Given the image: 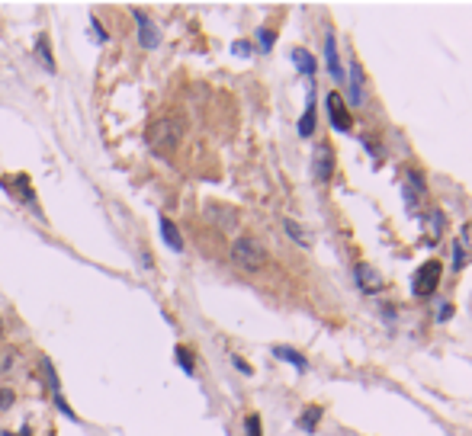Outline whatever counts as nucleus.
Listing matches in <instances>:
<instances>
[{"label":"nucleus","mask_w":472,"mask_h":436,"mask_svg":"<svg viewBox=\"0 0 472 436\" xmlns=\"http://www.w3.org/2000/svg\"><path fill=\"white\" fill-rule=\"evenodd\" d=\"M158 228H161V238H164V244H168L170 250H183V238L170 218H158Z\"/></svg>","instance_id":"12"},{"label":"nucleus","mask_w":472,"mask_h":436,"mask_svg":"<svg viewBox=\"0 0 472 436\" xmlns=\"http://www.w3.org/2000/svg\"><path fill=\"white\" fill-rule=\"evenodd\" d=\"M13 401H16V391L10 388H0V411H10V407H13Z\"/></svg>","instance_id":"22"},{"label":"nucleus","mask_w":472,"mask_h":436,"mask_svg":"<svg viewBox=\"0 0 472 436\" xmlns=\"http://www.w3.org/2000/svg\"><path fill=\"white\" fill-rule=\"evenodd\" d=\"M177 362L183 366V372H187V376H193V353H190V346H177Z\"/></svg>","instance_id":"19"},{"label":"nucleus","mask_w":472,"mask_h":436,"mask_svg":"<svg viewBox=\"0 0 472 436\" xmlns=\"http://www.w3.org/2000/svg\"><path fill=\"white\" fill-rule=\"evenodd\" d=\"M132 16H135V26H138V46H142V48H158L161 46V32H158V26L151 23V16H148L145 10H132Z\"/></svg>","instance_id":"6"},{"label":"nucleus","mask_w":472,"mask_h":436,"mask_svg":"<svg viewBox=\"0 0 472 436\" xmlns=\"http://www.w3.org/2000/svg\"><path fill=\"white\" fill-rule=\"evenodd\" d=\"M206 218L215 228H235L238 225V212L229 209V205H206Z\"/></svg>","instance_id":"8"},{"label":"nucleus","mask_w":472,"mask_h":436,"mask_svg":"<svg viewBox=\"0 0 472 436\" xmlns=\"http://www.w3.org/2000/svg\"><path fill=\"white\" fill-rule=\"evenodd\" d=\"M450 315H453V305H450V301H443V305H440V311H437V321H447Z\"/></svg>","instance_id":"24"},{"label":"nucleus","mask_w":472,"mask_h":436,"mask_svg":"<svg viewBox=\"0 0 472 436\" xmlns=\"http://www.w3.org/2000/svg\"><path fill=\"white\" fill-rule=\"evenodd\" d=\"M325 106H328V119H331V125H335L337 132H351L353 119H351V109H347V103H344L341 93H328Z\"/></svg>","instance_id":"4"},{"label":"nucleus","mask_w":472,"mask_h":436,"mask_svg":"<svg viewBox=\"0 0 472 436\" xmlns=\"http://www.w3.org/2000/svg\"><path fill=\"white\" fill-rule=\"evenodd\" d=\"M0 436H13V433H0ZM20 436H29V427H23V433Z\"/></svg>","instance_id":"26"},{"label":"nucleus","mask_w":472,"mask_h":436,"mask_svg":"<svg viewBox=\"0 0 472 436\" xmlns=\"http://www.w3.org/2000/svg\"><path fill=\"white\" fill-rule=\"evenodd\" d=\"M274 39H276V32L270 29V26H260L257 29V48L260 52H270V48H274Z\"/></svg>","instance_id":"18"},{"label":"nucleus","mask_w":472,"mask_h":436,"mask_svg":"<svg viewBox=\"0 0 472 436\" xmlns=\"http://www.w3.org/2000/svg\"><path fill=\"white\" fill-rule=\"evenodd\" d=\"M353 279H357V286L363 289V292H379V289H382V276L370 264H357Z\"/></svg>","instance_id":"7"},{"label":"nucleus","mask_w":472,"mask_h":436,"mask_svg":"<svg viewBox=\"0 0 472 436\" xmlns=\"http://www.w3.org/2000/svg\"><path fill=\"white\" fill-rule=\"evenodd\" d=\"M274 356L276 360H283V362H290V366H296L299 372H309V360H305L302 353H296V350H292V346H274Z\"/></svg>","instance_id":"13"},{"label":"nucleus","mask_w":472,"mask_h":436,"mask_svg":"<svg viewBox=\"0 0 472 436\" xmlns=\"http://www.w3.org/2000/svg\"><path fill=\"white\" fill-rule=\"evenodd\" d=\"M315 90H309V103H305V113H302V119H299V135L302 138H312L315 135Z\"/></svg>","instance_id":"11"},{"label":"nucleus","mask_w":472,"mask_h":436,"mask_svg":"<svg viewBox=\"0 0 472 436\" xmlns=\"http://www.w3.org/2000/svg\"><path fill=\"white\" fill-rule=\"evenodd\" d=\"M325 61H328V74L335 77V81H344V64H341V58H337L335 32H328L325 36Z\"/></svg>","instance_id":"9"},{"label":"nucleus","mask_w":472,"mask_h":436,"mask_svg":"<svg viewBox=\"0 0 472 436\" xmlns=\"http://www.w3.org/2000/svg\"><path fill=\"white\" fill-rule=\"evenodd\" d=\"M36 52H39V58L46 61V71H55V61H52V55H48V39H46V36L39 39V46H36Z\"/></svg>","instance_id":"21"},{"label":"nucleus","mask_w":472,"mask_h":436,"mask_svg":"<svg viewBox=\"0 0 472 436\" xmlns=\"http://www.w3.org/2000/svg\"><path fill=\"white\" fill-rule=\"evenodd\" d=\"M440 273H443L440 260H427V264H421L418 273H414V279H412L414 299H431V295L437 292V286H440Z\"/></svg>","instance_id":"3"},{"label":"nucleus","mask_w":472,"mask_h":436,"mask_svg":"<svg viewBox=\"0 0 472 436\" xmlns=\"http://www.w3.org/2000/svg\"><path fill=\"white\" fill-rule=\"evenodd\" d=\"M292 61L305 77H315V71H318V61H315V55L309 48H292Z\"/></svg>","instance_id":"14"},{"label":"nucleus","mask_w":472,"mask_h":436,"mask_svg":"<svg viewBox=\"0 0 472 436\" xmlns=\"http://www.w3.org/2000/svg\"><path fill=\"white\" fill-rule=\"evenodd\" d=\"M183 138V125L177 119H158L151 128H148V144L154 151H170L177 148Z\"/></svg>","instance_id":"2"},{"label":"nucleus","mask_w":472,"mask_h":436,"mask_svg":"<svg viewBox=\"0 0 472 436\" xmlns=\"http://www.w3.org/2000/svg\"><path fill=\"white\" fill-rule=\"evenodd\" d=\"M312 170H315V180L318 183H331L335 177V151L331 144H315V154H312Z\"/></svg>","instance_id":"5"},{"label":"nucleus","mask_w":472,"mask_h":436,"mask_svg":"<svg viewBox=\"0 0 472 436\" xmlns=\"http://www.w3.org/2000/svg\"><path fill=\"white\" fill-rule=\"evenodd\" d=\"M466 241H469V228H463V231H459V244H457V260H453V270H463V266L469 264V247H466Z\"/></svg>","instance_id":"17"},{"label":"nucleus","mask_w":472,"mask_h":436,"mask_svg":"<svg viewBox=\"0 0 472 436\" xmlns=\"http://www.w3.org/2000/svg\"><path fill=\"white\" fill-rule=\"evenodd\" d=\"M231 260H235V266H241L244 273H260L270 264V254H267V247L257 238L241 234V238H235V244H231Z\"/></svg>","instance_id":"1"},{"label":"nucleus","mask_w":472,"mask_h":436,"mask_svg":"<svg viewBox=\"0 0 472 436\" xmlns=\"http://www.w3.org/2000/svg\"><path fill=\"white\" fill-rule=\"evenodd\" d=\"M283 231L290 234V238L299 244V247H305V250L312 247V238H309V231H305V228H299L292 218H283Z\"/></svg>","instance_id":"16"},{"label":"nucleus","mask_w":472,"mask_h":436,"mask_svg":"<svg viewBox=\"0 0 472 436\" xmlns=\"http://www.w3.org/2000/svg\"><path fill=\"white\" fill-rule=\"evenodd\" d=\"M244 433H248V436H264V427H260L257 414H248V417H244Z\"/></svg>","instance_id":"20"},{"label":"nucleus","mask_w":472,"mask_h":436,"mask_svg":"<svg viewBox=\"0 0 472 436\" xmlns=\"http://www.w3.org/2000/svg\"><path fill=\"white\" fill-rule=\"evenodd\" d=\"M321 414H325V411H321L318 404L305 407V411H302V417L296 421V427L302 430V433H315V427H318V421H321Z\"/></svg>","instance_id":"15"},{"label":"nucleus","mask_w":472,"mask_h":436,"mask_svg":"<svg viewBox=\"0 0 472 436\" xmlns=\"http://www.w3.org/2000/svg\"><path fill=\"white\" fill-rule=\"evenodd\" d=\"M231 362H235V369H241L244 376H251V366H248V362H244L241 356H231Z\"/></svg>","instance_id":"25"},{"label":"nucleus","mask_w":472,"mask_h":436,"mask_svg":"<svg viewBox=\"0 0 472 436\" xmlns=\"http://www.w3.org/2000/svg\"><path fill=\"white\" fill-rule=\"evenodd\" d=\"M231 52H235L238 58H251V42H244V39H241V42H235V46H231Z\"/></svg>","instance_id":"23"},{"label":"nucleus","mask_w":472,"mask_h":436,"mask_svg":"<svg viewBox=\"0 0 472 436\" xmlns=\"http://www.w3.org/2000/svg\"><path fill=\"white\" fill-rule=\"evenodd\" d=\"M366 103V83H363V71L357 61H351V106Z\"/></svg>","instance_id":"10"}]
</instances>
